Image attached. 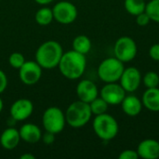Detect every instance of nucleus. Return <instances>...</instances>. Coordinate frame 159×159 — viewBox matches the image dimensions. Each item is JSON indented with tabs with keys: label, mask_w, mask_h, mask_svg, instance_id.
I'll return each mask as SVG.
<instances>
[{
	"label": "nucleus",
	"mask_w": 159,
	"mask_h": 159,
	"mask_svg": "<svg viewBox=\"0 0 159 159\" xmlns=\"http://www.w3.org/2000/svg\"><path fill=\"white\" fill-rule=\"evenodd\" d=\"M92 129L96 136L105 142L115 139L119 131L116 119L107 113L95 116L92 122Z\"/></svg>",
	"instance_id": "20e7f679"
},
{
	"label": "nucleus",
	"mask_w": 159,
	"mask_h": 159,
	"mask_svg": "<svg viewBox=\"0 0 159 159\" xmlns=\"http://www.w3.org/2000/svg\"><path fill=\"white\" fill-rule=\"evenodd\" d=\"M63 54L61 45L55 40H48L42 43L35 51V61L46 70L58 67Z\"/></svg>",
	"instance_id": "f03ea898"
},
{
	"label": "nucleus",
	"mask_w": 159,
	"mask_h": 159,
	"mask_svg": "<svg viewBox=\"0 0 159 159\" xmlns=\"http://www.w3.org/2000/svg\"><path fill=\"white\" fill-rule=\"evenodd\" d=\"M142 78L143 76L140 70L137 67L130 66L124 69L123 74L119 79V84L126 92L132 93L140 88Z\"/></svg>",
	"instance_id": "9b49d317"
},
{
	"label": "nucleus",
	"mask_w": 159,
	"mask_h": 159,
	"mask_svg": "<svg viewBox=\"0 0 159 159\" xmlns=\"http://www.w3.org/2000/svg\"><path fill=\"white\" fill-rule=\"evenodd\" d=\"M142 82L147 89L157 88L159 86V75L154 71H149L143 76Z\"/></svg>",
	"instance_id": "b1692460"
},
{
	"label": "nucleus",
	"mask_w": 159,
	"mask_h": 159,
	"mask_svg": "<svg viewBox=\"0 0 159 159\" xmlns=\"http://www.w3.org/2000/svg\"><path fill=\"white\" fill-rule=\"evenodd\" d=\"M42 125L46 131H49L55 135L59 134L66 126L65 114L59 107L50 106L43 113Z\"/></svg>",
	"instance_id": "423d86ee"
},
{
	"label": "nucleus",
	"mask_w": 159,
	"mask_h": 159,
	"mask_svg": "<svg viewBox=\"0 0 159 159\" xmlns=\"http://www.w3.org/2000/svg\"><path fill=\"white\" fill-rule=\"evenodd\" d=\"M66 124L71 128L79 129L86 126L92 117L89 103L77 100L72 102L65 111Z\"/></svg>",
	"instance_id": "7ed1b4c3"
},
{
	"label": "nucleus",
	"mask_w": 159,
	"mask_h": 159,
	"mask_svg": "<svg viewBox=\"0 0 159 159\" xmlns=\"http://www.w3.org/2000/svg\"><path fill=\"white\" fill-rule=\"evenodd\" d=\"M125 89L117 82L105 83L100 91L102 97L109 105H119L126 96Z\"/></svg>",
	"instance_id": "9d476101"
},
{
	"label": "nucleus",
	"mask_w": 159,
	"mask_h": 159,
	"mask_svg": "<svg viewBox=\"0 0 159 159\" xmlns=\"http://www.w3.org/2000/svg\"><path fill=\"white\" fill-rule=\"evenodd\" d=\"M87 67L86 55L74 49L63 52L58 68L61 74L69 80L79 79L85 73Z\"/></svg>",
	"instance_id": "f257e3e1"
},
{
	"label": "nucleus",
	"mask_w": 159,
	"mask_h": 159,
	"mask_svg": "<svg viewBox=\"0 0 159 159\" xmlns=\"http://www.w3.org/2000/svg\"><path fill=\"white\" fill-rule=\"evenodd\" d=\"M7 77L6 73L0 69V95L7 89Z\"/></svg>",
	"instance_id": "c756f323"
},
{
	"label": "nucleus",
	"mask_w": 159,
	"mask_h": 159,
	"mask_svg": "<svg viewBox=\"0 0 159 159\" xmlns=\"http://www.w3.org/2000/svg\"><path fill=\"white\" fill-rule=\"evenodd\" d=\"M149 57L155 61H159V43L154 44L150 47L149 51H148Z\"/></svg>",
	"instance_id": "cd10ccee"
},
{
	"label": "nucleus",
	"mask_w": 159,
	"mask_h": 159,
	"mask_svg": "<svg viewBox=\"0 0 159 159\" xmlns=\"http://www.w3.org/2000/svg\"><path fill=\"white\" fill-rule=\"evenodd\" d=\"M135 17H136V23H137L139 26H141V27L147 26V25L150 23V21H151L150 17L148 16V14H147L145 11L140 13L139 15H137V16H135Z\"/></svg>",
	"instance_id": "a878e982"
},
{
	"label": "nucleus",
	"mask_w": 159,
	"mask_h": 159,
	"mask_svg": "<svg viewBox=\"0 0 159 159\" xmlns=\"http://www.w3.org/2000/svg\"><path fill=\"white\" fill-rule=\"evenodd\" d=\"M34 20H35L36 23L39 24L40 26L49 25L54 20L52 8L48 7V6H42V7H40L35 12Z\"/></svg>",
	"instance_id": "aec40b11"
},
{
	"label": "nucleus",
	"mask_w": 159,
	"mask_h": 159,
	"mask_svg": "<svg viewBox=\"0 0 159 159\" xmlns=\"http://www.w3.org/2000/svg\"><path fill=\"white\" fill-rule=\"evenodd\" d=\"M114 53L115 57L122 62H129L137 56L138 47L135 40L130 36H121L115 43Z\"/></svg>",
	"instance_id": "0eeeda50"
},
{
	"label": "nucleus",
	"mask_w": 159,
	"mask_h": 159,
	"mask_svg": "<svg viewBox=\"0 0 159 159\" xmlns=\"http://www.w3.org/2000/svg\"><path fill=\"white\" fill-rule=\"evenodd\" d=\"M122 111L130 117H135L139 116L143 110V102L142 100L139 99L135 95H126L123 99L122 102L120 103Z\"/></svg>",
	"instance_id": "dca6fc26"
},
{
	"label": "nucleus",
	"mask_w": 159,
	"mask_h": 159,
	"mask_svg": "<svg viewBox=\"0 0 159 159\" xmlns=\"http://www.w3.org/2000/svg\"><path fill=\"white\" fill-rule=\"evenodd\" d=\"M34 2L40 6H48L49 4L54 2V0H34Z\"/></svg>",
	"instance_id": "7c9ffc66"
},
{
	"label": "nucleus",
	"mask_w": 159,
	"mask_h": 159,
	"mask_svg": "<svg viewBox=\"0 0 159 159\" xmlns=\"http://www.w3.org/2000/svg\"><path fill=\"white\" fill-rule=\"evenodd\" d=\"M34 112L33 102L26 98L16 100L10 106L9 115L17 122L27 120Z\"/></svg>",
	"instance_id": "f8f14e48"
},
{
	"label": "nucleus",
	"mask_w": 159,
	"mask_h": 159,
	"mask_svg": "<svg viewBox=\"0 0 159 159\" xmlns=\"http://www.w3.org/2000/svg\"><path fill=\"white\" fill-rule=\"evenodd\" d=\"M89 107L93 116H99L102 114H105L108 111L109 104L100 96L94 99L89 102Z\"/></svg>",
	"instance_id": "4be33fe9"
},
{
	"label": "nucleus",
	"mask_w": 159,
	"mask_h": 159,
	"mask_svg": "<svg viewBox=\"0 0 159 159\" xmlns=\"http://www.w3.org/2000/svg\"><path fill=\"white\" fill-rule=\"evenodd\" d=\"M3 109H4V102H3V100H2L1 97H0V114H1V112L3 111Z\"/></svg>",
	"instance_id": "473e14b6"
},
{
	"label": "nucleus",
	"mask_w": 159,
	"mask_h": 159,
	"mask_svg": "<svg viewBox=\"0 0 159 159\" xmlns=\"http://www.w3.org/2000/svg\"><path fill=\"white\" fill-rule=\"evenodd\" d=\"M41 141L46 144V145H51L55 142V134L51 133L49 131H46L45 133H42Z\"/></svg>",
	"instance_id": "c85d7f7f"
},
{
	"label": "nucleus",
	"mask_w": 159,
	"mask_h": 159,
	"mask_svg": "<svg viewBox=\"0 0 159 159\" xmlns=\"http://www.w3.org/2000/svg\"><path fill=\"white\" fill-rule=\"evenodd\" d=\"M52 12L54 20L63 25L73 23L78 15L77 7L67 0L56 3L52 7Z\"/></svg>",
	"instance_id": "6e6552de"
},
{
	"label": "nucleus",
	"mask_w": 159,
	"mask_h": 159,
	"mask_svg": "<svg viewBox=\"0 0 159 159\" xmlns=\"http://www.w3.org/2000/svg\"><path fill=\"white\" fill-rule=\"evenodd\" d=\"M20 141L19 129L14 127H7L0 135V144L6 150H13L17 148Z\"/></svg>",
	"instance_id": "f3484780"
},
{
	"label": "nucleus",
	"mask_w": 159,
	"mask_h": 159,
	"mask_svg": "<svg viewBox=\"0 0 159 159\" xmlns=\"http://www.w3.org/2000/svg\"><path fill=\"white\" fill-rule=\"evenodd\" d=\"M76 96L78 100L89 103L99 96V89L97 85L89 79H82L76 86Z\"/></svg>",
	"instance_id": "ddd939ff"
},
{
	"label": "nucleus",
	"mask_w": 159,
	"mask_h": 159,
	"mask_svg": "<svg viewBox=\"0 0 159 159\" xmlns=\"http://www.w3.org/2000/svg\"><path fill=\"white\" fill-rule=\"evenodd\" d=\"M136 151L141 158H159V142L154 139H145L138 144Z\"/></svg>",
	"instance_id": "4468645a"
},
{
	"label": "nucleus",
	"mask_w": 159,
	"mask_h": 159,
	"mask_svg": "<svg viewBox=\"0 0 159 159\" xmlns=\"http://www.w3.org/2000/svg\"><path fill=\"white\" fill-rule=\"evenodd\" d=\"M145 12L148 14L151 20L159 23V0H150L146 3Z\"/></svg>",
	"instance_id": "5701e85b"
},
{
	"label": "nucleus",
	"mask_w": 159,
	"mask_h": 159,
	"mask_svg": "<svg viewBox=\"0 0 159 159\" xmlns=\"http://www.w3.org/2000/svg\"><path fill=\"white\" fill-rule=\"evenodd\" d=\"M119 159H138L139 158V155L137 153L136 150H132V149H126L124 151H122L119 156Z\"/></svg>",
	"instance_id": "bb28decb"
},
{
	"label": "nucleus",
	"mask_w": 159,
	"mask_h": 159,
	"mask_svg": "<svg viewBox=\"0 0 159 159\" xmlns=\"http://www.w3.org/2000/svg\"><path fill=\"white\" fill-rule=\"evenodd\" d=\"M20 159H35V157L33 156L32 154H29V153H26V154H23L20 157Z\"/></svg>",
	"instance_id": "2f4dec72"
},
{
	"label": "nucleus",
	"mask_w": 159,
	"mask_h": 159,
	"mask_svg": "<svg viewBox=\"0 0 159 159\" xmlns=\"http://www.w3.org/2000/svg\"><path fill=\"white\" fill-rule=\"evenodd\" d=\"M124 7L129 14L137 16L140 13L145 11L146 2L145 0H125Z\"/></svg>",
	"instance_id": "412c9836"
},
{
	"label": "nucleus",
	"mask_w": 159,
	"mask_h": 159,
	"mask_svg": "<svg viewBox=\"0 0 159 159\" xmlns=\"http://www.w3.org/2000/svg\"><path fill=\"white\" fill-rule=\"evenodd\" d=\"M91 47H92L91 40L89 39V36L85 34H79L75 36L72 43L73 49L84 55L88 54L90 51Z\"/></svg>",
	"instance_id": "6ab92c4d"
},
{
	"label": "nucleus",
	"mask_w": 159,
	"mask_h": 159,
	"mask_svg": "<svg viewBox=\"0 0 159 159\" xmlns=\"http://www.w3.org/2000/svg\"><path fill=\"white\" fill-rule=\"evenodd\" d=\"M19 133L20 136V140L29 144H34L41 141L42 131L40 128L33 123H25L23 124L20 129Z\"/></svg>",
	"instance_id": "2eb2a0df"
},
{
	"label": "nucleus",
	"mask_w": 159,
	"mask_h": 159,
	"mask_svg": "<svg viewBox=\"0 0 159 159\" xmlns=\"http://www.w3.org/2000/svg\"><path fill=\"white\" fill-rule=\"evenodd\" d=\"M25 61L26 60H25L23 54L20 53V52H13L8 57V63H9V65L12 68L17 69V70H19L22 66V64L25 62Z\"/></svg>",
	"instance_id": "393cba45"
},
{
	"label": "nucleus",
	"mask_w": 159,
	"mask_h": 159,
	"mask_svg": "<svg viewBox=\"0 0 159 159\" xmlns=\"http://www.w3.org/2000/svg\"><path fill=\"white\" fill-rule=\"evenodd\" d=\"M43 68L35 61H25L19 69V78L26 86H34L42 77Z\"/></svg>",
	"instance_id": "1a4fd4ad"
},
{
	"label": "nucleus",
	"mask_w": 159,
	"mask_h": 159,
	"mask_svg": "<svg viewBox=\"0 0 159 159\" xmlns=\"http://www.w3.org/2000/svg\"><path fill=\"white\" fill-rule=\"evenodd\" d=\"M143 107L151 112H159V89L152 88L147 89L142 97Z\"/></svg>",
	"instance_id": "a211bd4d"
},
{
	"label": "nucleus",
	"mask_w": 159,
	"mask_h": 159,
	"mask_svg": "<svg viewBox=\"0 0 159 159\" xmlns=\"http://www.w3.org/2000/svg\"><path fill=\"white\" fill-rule=\"evenodd\" d=\"M125 69L124 62L116 57H109L102 61L98 66V76L104 83L118 82Z\"/></svg>",
	"instance_id": "39448f33"
}]
</instances>
